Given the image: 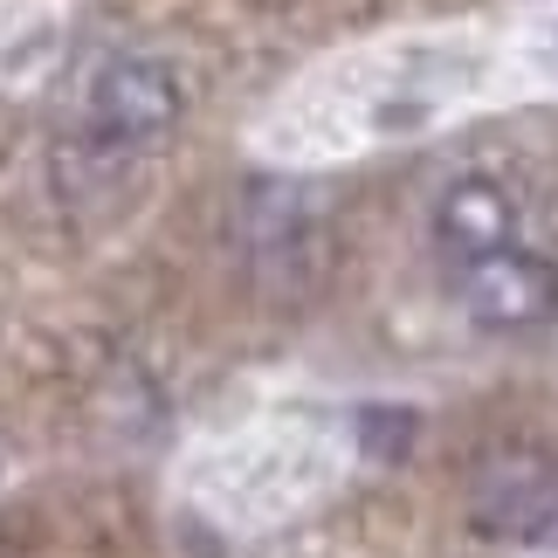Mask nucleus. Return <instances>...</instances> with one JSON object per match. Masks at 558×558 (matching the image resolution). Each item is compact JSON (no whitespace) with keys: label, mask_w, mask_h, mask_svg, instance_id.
Returning a JSON list of instances; mask_svg holds the SVG:
<instances>
[{"label":"nucleus","mask_w":558,"mask_h":558,"mask_svg":"<svg viewBox=\"0 0 558 558\" xmlns=\"http://www.w3.org/2000/svg\"><path fill=\"white\" fill-rule=\"evenodd\" d=\"M173 111H180V97H173V83H166V70H153V62H111L90 90V118H97V132H111V138L166 132Z\"/></svg>","instance_id":"7ed1b4c3"},{"label":"nucleus","mask_w":558,"mask_h":558,"mask_svg":"<svg viewBox=\"0 0 558 558\" xmlns=\"http://www.w3.org/2000/svg\"><path fill=\"white\" fill-rule=\"evenodd\" d=\"M476 510L489 531L504 538H551L558 531V469L538 456H518V462H497L476 489Z\"/></svg>","instance_id":"f03ea898"},{"label":"nucleus","mask_w":558,"mask_h":558,"mask_svg":"<svg viewBox=\"0 0 558 558\" xmlns=\"http://www.w3.org/2000/svg\"><path fill=\"white\" fill-rule=\"evenodd\" d=\"M435 228H441V242L456 248L462 263H476V255H489V248H510V207H504V193L483 186V180L448 193Z\"/></svg>","instance_id":"20e7f679"},{"label":"nucleus","mask_w":558,"mask_h":558,"mask_svg":"<svg viewBox=\"0 0 558 558\" xmlns=\"http://www.w3.org/2000/svg\"><path fill=\"white\" fill-rule=\"evenodd\" d=\"M462 296L469 317H483L497 331H524L558 311V269L524 248H489L476 263H462Z\"/></svg>","instance_id":"f257e3e1"}]
</instances>
